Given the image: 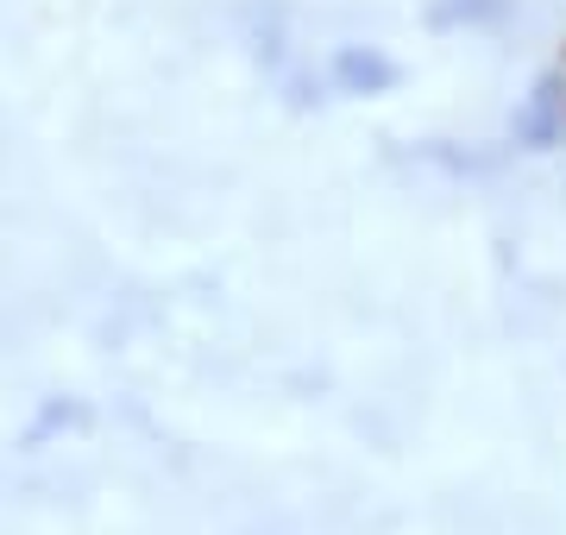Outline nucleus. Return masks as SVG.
Instances as JSON below:
<instances>
[]
</instances>
